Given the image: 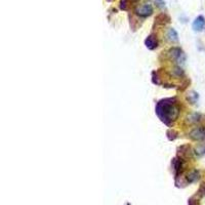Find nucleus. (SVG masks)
<instances>
[{
	"label": "nucleus",
	"mask_w": 205,
	"mask_h": 205,
	"mask_svg": "<svg viewBox=\"0 0 205 205\" xmlns=\"http://www.w3.org/2000/svg\"><path fill=\"white\" fill-rule=\"evenodd\" d=\"M127 205H129V204H127Z\"/></svg>",
	"instance_id": "nucleus-20"
},
{
	"label": "nucleus",
	"mask_w": 205,
	"mask_h": 205,
	"mask_svg": "<svg viewBox=\"0 0 205 205\" xmlns=\"http://www.w3.org/2000/svg\"><path fill=\"white\" fill-rule=\"evenodd\" d=\"M199 178H200V172H199L198 170L191 171L189 175H187V182H189V184H192V182H197Z\"/></svg>",
	"instance_id": "nucleus-8"
},
{
	"label": "nucleus",
	"mask_w": 205,
	"mask_h": 205,
	"mask_svg": "<svg viewBox=\"0 0 205 205\" xmlns=\"http://www.w3.org/2000/svg\"><path fill=\"white\" fill-rule=\"evenodd\" d=\"M171 164H172L173 170H175V178H178L182 169V160L181 158H175L172 160V163Z\"/></svg>",
	"instance_id": "nucleus-7"
},
{
	"label": "nucleus",
	"mask_w": 205,
	"mask_h": 205,
	"mask_svg": "<svg viewBox=\"0 0 205 205\" xmlns=\"http://www.w3.org/2000/svg\"><path fill=\"white\" fill-rule=\"evenodd\" d=\"M156 22L161 24H165V23H169L170 22V18L168 16H166L165 13H161L156 18Z\"/></svg>",
	"instance_id": "nucleus-11"
},
{
	"label": "nucleus",
	"mask_w": 205,
	"mask_h": 205,
	"mask_svg": "<svg viewBox=\"0 0 205 205\" xmlns=\"http://www.w3.org/2000/svg\"><path fill=\"white\" fill-rule=\"evenodd\" d=\"M145 45L147 46L148 49L154 50V49L157 48V46H158V41H157L156 37L154 35H150V36H148V37L146 38Z\"/></svg>",
	"instance_id": "nucleus-6"
},
{
	"label": "nucleus",
	"mask_w": 205,
	"mask_h": 205,
	"mask_svg": "<svg viewBox=\"0 0 205 205\" xmlns=\"http://www.w3.org/2000/svg\"><path fill=\"white\" fill-rule=\"evenodd\" d=\"M189 136L197 142L205 141V127H196L192 129L189 133Z\"/></svg>",
	"instance_id": "nucleus-4"
},
{
	"label": "nucleus",
	"mask_w": 205,
	"mask_h": 205,
	"mask_svg": "<svg viewBox=\"0 0 205 205\" xmlns=\"http://www.w3.org/2000/svg\"><path fill=\"white\" fill-rule=\"evenodd\" d=\"M136 13L141 18H148L153 13V7L151 4L145 3L136 8Z\"/></svg>",
	"instance_id": "nucleus-3"
},
{
	"label": "nucleus",
	"mask_w": 205,
	"mask_h": 205,
	"mask_svg": "<svg viewBox=\"0 0 205 205\" xmlns=\"http://www.w3.org/2000/svg\"><path fill=\"white\" fill-rule=\"evenodd\" d=\"M188 204L189 205H196V201H194V198H191V199H189Z\"/></svg>",
	"instance_id": "nucleus-18"
},
{
	"label": "nucleus",
	"mask_w": 205,
	"mask_h": 205,
	"mask_svg": "<svg viewBox=\"0 0 205 205\" xmlns=\"http://www.w3.org/2000/svg\"><path fill=\"white\" fill-rule=\"evenodd\" d=\"M199 194L202 196H205V184H203L200 187V189H199Z\"/></svg>",
	"instance_id": "nucleus-17"
},
{
	"label": "nucleus",
	"mask_w": 205,
	"mask_h": 205,
	"mask_svg": "<svg viewBox=\"0 0 205 205\" xmlns=\"http://www.w3.org/2000/svg\"><path fill=\"white\" fill-rule=\"evenodd\" d=\"M179 113H181V110H179V107L176 105L175 97L161 100L156 105L157 116L167 126H169L171 122L178 119Z\"/></svg>",
	"instance_id": "nucleus-1"
},
{
	"label": "nucleus",
	"mask_w": 205,
	"mask_h": 205,
	"mask_svg": "<svg viewBox=\"0 0 205 205\" xmlns=\"http://www.w3.org/2000/svg\"><path fill=\"white\" fill-rule=\"evenodd\" d=\"M195 154L198 156L204 155L205 154V144H202L200 146H198V147L195 149Z\"/></svg>",
	"instance_id": "nucleus-13"
},
{
	"label": "nucleus",
	"mask_w": 205,
	"mask_h": 205,
	"mask_svg": "<svg viewBox=\"0 0 205 205\" xmlns=\"http://www.w3.org/2000/svg\"><path fill=\"white\" fill-rule=\"evenodd\" d=\"M167 39L171 42L178 41V34L173 28H170V29L167 31Z\"/></svg>",
	"instance_id": "nucleus-9"
},
{
	"label": "nucleus",
	"mask_w": 205,
	"mask_h": 205,
	"mask_svg": "<svg viewBox=\"0 0 205 205\" xmlns=\"http://www.w3.org/2000/svg\"><path fill=\"white\" fill-rule=\"evenodd\" d=\"M198 99H199V95L196 91H191L189 94V95H188V100H189V102L192 103V104L197 103Z\"/></svg>",
	"instance_id": "nucleus-12"
},
{
	"label": "nucleus",
	"mask_w": 205,
	"mask_h": 205,
	"mask_svg": "<svg viewBox=\"0 0 205 205\" xmlns=\"http://www.w3.org/2000/svg\"><path fill=\"white\" fill-rule=\"evenodd\" d=\"M155 3L158 7H164L165 6L164 0H155Z\"/></svg>",
	"instance_id": "nucleus-16"
},
{
	"label": "nucleus",
	"mask_w": 205,
	"mask_h": 205,
	"mask_svg": "<svg viewBox=\"0 0 205 205\" xmlns=\"http://www.w3.org/2000/svg\"><path fill=\"white\" fill-rule=\"evenodd\" d=\"M200 118H201V115L199 113H193L188 116V122L191 123V124H194V123H198L200 121Z\"/></svg>",
	"instance_id": "nucleus-10"
},
{
	"label": "nucleus",
	"mask_w": 205,
	"mask_h": 205,
	"mask_svg": "<svg viewBox=\"0 0 205 205\" xmlns=\"http://www.w3.org/2000/svg\"><path fill=\"white\" fill-rule=\"evenodd\" d=\"M172 73H173V75H175V76H178V77H181L182 75H184V71H182L181 68H178V67H176V68L173 69Z\"/></svg>",
	"instance_id": "nucleus-14"
},
{
	"label": "nucleus",
	"mask_w": 205,
	"mask_h": 205,
	"mask_svg": "<svg viewBox=\"0 0 205 205\" xmlns=\"http://www.w3.org/2000/svg\"><path fill=\"white\" fill-rule=\"evenodd\" d=\"M127 3H128V0H120V3H119L120 9H122V10L127 9Z\"/></svg>",
	"instance_id": "nucleus-15"
},
{
	"label": "nucleus",
	"mask_w": 205,
	"mask_h": 205,
	"mask_svg": "<svg viewBox=\"0 0 205 205\" xmlns=\"http://www.w3.org/2000/svg\"><path fill=\"white\" fill-rule=\"evenodd\" d=\"M205 27V19L203 16H199L195 19H194L192 28L195 32H201Z\"/></svg>",
	"instance_id": "nucleus-5"
},
{
	"label": "nucleus",
	"mask_w": 205,
	"mask_h": 205,
	"mask_svg": "<svg viewBox=\"0 0 205 205\" xmlns=\"http://www.w3.org/2000/svg\"><path fill=\"white\" fill-rule=\"evenodd\" d=\"M107 1H108V2H112L113 0H107Z\"/></svg>",
	"instance_id": "nucleus-19"
},
{
	"label": "nucleus",
	"mask_w": 205,
	"mask_h": 205,
	"mask_svg": "<svg viewBox=\"0 0 205 205\" xmlns=\"http://www.w3.org/2000/svg\"><path fill=\"white\" fill-rule=\"evenodd\" d=\"M168 55L171 58V60L175 61L176 63L181 64L184 63L185 60H186V55L182 52V50L179 48V47H173L171 48L169 51H168Z\"/></svg>",
	"instance_id": "nucleus-2"
}]
</instances>
